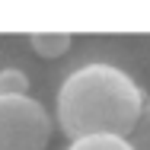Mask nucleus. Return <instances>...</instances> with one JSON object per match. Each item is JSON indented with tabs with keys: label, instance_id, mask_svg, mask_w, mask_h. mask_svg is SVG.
I'll use <instances>...</instances> for the list:
<instances>
[{
	"label": "nucleus",
	"instance_id": "obj_3",
	"mask_svg": "<svg viewBox=\"0 0 150 150\" xmlns=\"http://www.w3.org/2000/svg\"><path fill=\"white\" fill-rule=\"evenodd\" d=\"M70 42H74L70 32H32L29 35L32 51L42 54V58H61V54L70 48Z\"/></svg>",
	"mask_w": 150,
	"mask_h": 150
},
{
	"label": "nucleus",
	"instance_id": "obj_5",
	"mask_svg": "<svg viewBox=\"0 0 150 150\" xmlns=\"http://www.w3.org/2000/svg\"><path fill=\"white\" fill-rule=\"evenodd\" d=\"M0 96H29V77L16 67L0 70Z\"/></svg>",
	"mask_w": 150,
	"mask_h": 150
},
{
	"label": "nucleus",
	"instance_id": "obj_4",
	"mask_svg": "<svg viewBox=\"0 0 150 150\" xmlns=\"http://www.w3.org/2000/svg\"><path fill=\"white\" fill-rule=\"evenodd\" d=\"M67 150H131V144L128 137H115V134H90V137L70 141Z\"/></svg>",
	"mask_w": 150,
	"mask_h": 150
},
{
	"label": "nucleus",
	"instance_id": "obj_6",
	"mask_svg": "<svg viewBox=\"0 0 150 150\" xmlns=\"http://www.w3.org/2000/svg\"><path fill=\"white\" fill-rule=\"evenodd\" d=\"M128 144L131 150H150V102H144V112L134 125V131L128 134Z\"/></svg>",
	"mask_w": 150,
	"mask_h": 150
},
{
	"label": "nucleus",
	"instance_id": "obj_1",
	"mask_svg": "<svg viewBox=\"0 0 150 150\" xmlns=\"http://www.w3.org/2000/svg\"><path fill=\"white\" fill-rule=\"evenodd\" d=\"M144 112L141 86L112 64H86L74 70L58 93V125L77 141L90 134L128 137Z\"/></svg>",
	"mask_w": 150,
	"mask_h": 150
},
{
	"label": "nucleus",
	"instance_id": "obj_2",
	"mask_svg": "<svg viewBox=\"0 0 150 150\" xmlns=\"http://www.w3.org/2000/svg\"><path fill=\"white\" fill-rule=\"evenodd\" d=\"M51 118L32 96H0V150H45Z\"/></svg>",
	"mask_w": 150,
	"mask_h": 150
}]
</instances>
